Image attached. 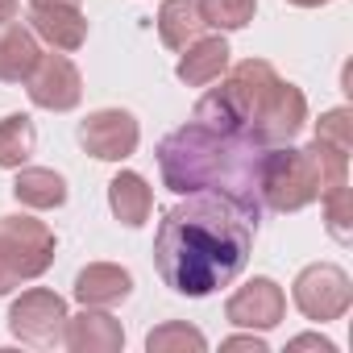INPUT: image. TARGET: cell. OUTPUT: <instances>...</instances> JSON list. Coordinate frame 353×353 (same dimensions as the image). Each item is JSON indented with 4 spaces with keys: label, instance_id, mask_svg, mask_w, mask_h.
<instances>
[{
    "label": "cell",
    "instance_id": "6da1fadb",
    "mask_svg": "<svg viewBox=\"0 0 353 353\" xmlns=\"http://www.w3.org/2000/svg\"><path fill=\"white\" fill-rule=\"evenodd\" d=\"M258 221L262 216L221 192H192L158 221L154 233V266L162 283L188 299L229 287L250 262Z\"/></svg>",
    "mask_w": 353,
    "mask_h": 353
},
{
    "label": "cell",
    "instance_id": "7a4b0ae2",
    "mask_svg": "<svg viewBox=\"0 0 353 353\" xmlns=\"http://www.w3.org/2000/svg\"><path fill=\"white\" fill-rule=\"evenodd\" d=\"M270 145H258L250 137L188 121L174 133L158 141V170L162 183L174 196H192V192H221L262 216V162Z\"/></svg>",
    "mask_w": 353,
    "mask_h": 353
},
{
    "label": "cell",
    "instance_id": "3957f363",
    "mask_svg": "<svg viewBox=\"0 0 353 353\" xmlns=\"http://www.w3.org/2000/svg\"><path fill=\"white\" fill-rule=\"evenodd\" d=\"M192 121L250 137L258 145H287L307 121V100L266 59H245L196 104Z\"/></svg>",
    "mask_w": 353,
    "mask_h": 353
},
{
    "label": "cell",
    "instance_id": "277c9868",
    "mask_svg": "<svg viewBox=\"0 0 353 353\" xmlns=\"http://www.w3.org/2000/svg\"><path fill=\"white\" fill-rule=\"evenodd\" d=\"M349 188V150L312 141L303 150L295 145H270L262 162V208L270 212H299L316 204L328 192Z\"/></svg>",
    "mask_w": 353,
    "mask_h": 353
},
{
    "label": "cell",
    "instance_id": "5b68a950",
    "mask_svg": "<svg viewBox=\"0 0 353 353\" xmlns=\"http://www.w3.org/2000/svg\"><path fill=\"white\" fill-rule=\"evenodd\" d=\"M54 262V233L34 216H0V295L46 274Z\"/></svg>",
    "mask_w": 353,
    "mask_h": 353
},
{
    "label": "cell",
    "instance_id": "8992f818",
    "mask_svg": "<svg viewBox=\"0 0 353 353\" xmlns=\"http://www.w3.org/2000/svg\"><path fill=\"white\" fill-rule=\"evenodd\" d=\"M353 303V287H349V274L332 262H312L299 270L295 279V307L316 320V324H328V320H341Z\"/></svg>",
    "mask_w": 353,
    "mask_h": 353
},
{
    "label": "cell",
    "instance_id": "52a82bcc",
    "mask_svg": "<svg viewBox=\"0 0 353 353\" xmlns=\"http://www.w3.org/2000/svg\"><path fill=\"white\" fill-rule=\"evenodd\" d=\"M63 328H67V303H63V295H54L46 287H30L9 307V332L26 345H38V349L63 345Z\"/></svg>",
    "mask_w": 353,
    "mask_h": 353
},
{
    "label": "cell",
    "instance_id": "ba28073f",
    "mask_svg": "<svg viewBox=\"0 0 353 353\" xmlns=\"http://www.w3.org/2000/svg\"><path fill=\"white\" fill-rule=\"evenodd\" d=\"M26 92L46 112H71L83 96V79H79V67L67 54H42L38 67L26 79Z\"/></svg>",
    "mask_w": 353,
    "mask_h": 353
},
{
    "label": "cell",
    "instance_id": "9c48e42d",
    "mask_svg": "<svg viewBox=\"0 0 353 353\" xmlns=\"http://www.w3.org/2000/svg\"><path fill=\"white\" fill-rule=\"evenodd\" d=\"M137 141H141V129H137L133 112H125V108H100L79 125V145L100 162L129 158L137 150Z\"/></svg>",
    "mask_w": 353,
    "mask_h": 353
},
{
    "label": "cell",
    "instance_id": "30bf717a",
    "mask_svg": "<svg viewBox=\"0 0 353 353\" xmlns=\"http://www.w3.org/2000/svg\"><path fill=\"white\" fill-rule=\"evenodd\" d=\"M283 312H287V295H283V287L274 283V279H250L245 287H237L233 295H229V303H225V316H229V324H237V328H258V332H266V328H274L279 320H283Z\"/></svg>",
    "mask_w": 353,
    "mask_h": 353
},
{
    "label": "cell",
    "instance_id": "8fae6325",
    "mask_svg": "<svg viewBox=\"0 0 353 353\" xmlns=\"http://www.w3.org/2000/svg\"><path fill=\"white\" fill-rule=\"evenodd\" d=\"M63 345H67L71 353H117V349H125V328H121V320H112L108 312L83 307L79 316H67Z\"/></svg>",
    "mask_w": 353,
    "mask_h": 353
},
{
    "label": "cell",
    "instance_id": "7c38bea8",
    "mask_svg": "<svg viewBox=\"0 0 353 353\" xmlns=\"http://www.w3.org/2000/svg\"><path fill=\"white\" fill-rule=\"evenodd\" d=\"M30 30L54 50H79L88 42V17L79 5H30Z\"/></svg>",
    "mask_w": 353,
    "mask_h": 353
},
{
    "label": "cell",
    "instance_id": "4fadbf2b",
    "mask_svg": "<svg viewBox=\"0 0 353 353\" xmlns=\"http://www.w3.org/2000/svg\"><path fill=\"white\" fill-rule=\"evenodd\" d=\"M133 291V274L112 262H92L75 274V299L83 307H117Z\"/></svg>",
    "mask_w": 353,
    "mask_h": 353
},
{
    "label": "cell",
    "instance_id": "5bb4252c",
    "mask_svg": "<svg viewBox=\"0 0 353 353\" xmlns=\"http://www.w3.org/2000/svg\"><path fill=\"white\" fill-rule=\"evenodd\" d=\"M229 71V42L225 38H196L188 46V54L179 59L174 75H179L188 88H208Z\"/></svg>",
    "mask_w": 353,
    "mask_h": 353
},
{
    "label": "cell",
    "instance_id": "9a60e30c",
    "mask_svg": "<svg viewBox=\"0 0 353 353\" xmlns=\"http://www.w3.org/2000/svg\"><path fill=\"white\" fill-rule=\"evenodd\" d=\"M42 59V46L34 38V30L9 21V26H0V79L5 83H26L30 71L38 67Z\"/></svg>",
    "mask_w": 353,
    "mask_h": 353
},
{
    "label": "cell",
    "instance_id": "2e32d148",
    "mask_svg": "<svg viewBox=\"0 0 353 353\" xmlns=\"http://www.w3.org/2000/svg\"><path fill=\"white\" fill-rule=\"evenodd\" d=\"M108 208L121 225L129 229H141L150 221V208H154V192L145 188V179L137 170H121L112 174V183H108Z\"/></svg>",
    "mask_w": 353,
    "mask_h": 353
},
{
    "label": "cell",
    "instance_id": "e0dca14e",
    "mask_svg": "<svg viewBox=\"0 0 353 353\" xmlns=\"http://www.w3.org/2000/svg\"><path fill=\"white\" fill-rule=\"evenodd\" d=\"M13 196L26 204V208H63L67 204V179L46 166H17V183H13Z\"/></svg>",
    "mask_w": 353,
    "mask_h": 353
},
{
    "label": "cell",
    "instance_id": "ac0fdd59",
    "mask_svg": "<svg viewBox=\"0 0 353 353\" xmlns=\"http://www.w3.org/2000/svg\"><path fill=\"white\" fill-rule=\"evenodd\" d=\"M204 34V17L196 0H162L158 9V38L170 50H188Z\"/></svg>",
    "mask_w": 353,
    "mask_h": 353
},
{
    "label": "cell",
    "instance_id": "d6986e66",
    "mask_svg": "<svg viewBox=\"0 0 353 353\" xmlns=\"http://www.w3.org/2000/svg\"><path fill=\"white\" fill-rule=\"evenodd\" d=\"M34 145H38V129H34V121L26 112H9L5 121H0V166L5 170L26 166Z\"/></svg>",
    "mask_w": 353,
    "mask_h": 353
},
{
    "label": "cell",
    "instance_id": "ffe728a7",
    "mask_svg": "<svg viewBox=\"0 0 353 353\" xmlns=\"http://www.w3.org/2000/svg\"><path fill=\"white\" fill-rule=\"evenodd\" d=\"M145 349H150V353H188V349H192V353H204L208 341H204V332L192 328L188 320H166V324L150 328Z\"/></svg>",
    "mask_w": 353,
    "mask_h": 353
},
{
    "label": "cell",
    "instance_id": "44dd1931",
    "mask_svg": "<svg viewBox=\"0 0 353 353\" xmlns=\"http://www.w3.org/2000/svg\"><path fill=\"white\" fill-rule=\"evenodd\" d=\"M200 5V17H204V26H212V30H245L250 21H254V13H258V0H196Z\"/></svg>",
    "mask_w": 353,
    "mask_h": 353
},
{
    "label": "cell",
    "instance_id": "7402d4cb",
    "mask_svg": "<svg viewBox=\"0 0 353 353\" xmlns=\"http://www.w3.org/2000/svg\"><path fill=\"white\" fill-rule=\"evenodd\" d=\"M320 204H324V221H328V233L336 237V241H349L353 237V196H349V188H341V192H328V196H320Z\"/></svg>",
    "mask_w": 353,
    "mask_h": 353
},
{
    "label": "cell",
    "instance_id": "603a6c76",
    "mask_svg": "<svg viewBox=\"0 0 353 353\" xmlns=\"http://www.w3.org/2000/svg\"><path fill=\"white\" fill-rule=\"evenodd\" d=\"M316 141L336 145V150H353V117L349 108H332L316 121Z\"/></svg>",
    "mask_w": 353,
    "mask_h": 353
},
{
    "label": "cell",
    "instance_id": "cb8c5ba5",
    "mask_svg": "<svg viewBox=\"0 0 353 353\" xmlns=\"http://www.w3.org/2000/svg\"><path fill=\"white\" fill-rule=\"evenodd\" d=\"M291 349H320V353H336V345H332V341H324V336H316V332L295 336V341H291Z\"/></svg>",
    "mask_w": 353,
    "mask_h": 353
},
{
    "label": "cell",
    "instance_id": "d4e9b609",
    "mask_svg": "<svg viewBox=\"0 0 353 353\" xmlns=\"http://www.w3.org/2000/svg\"><path fill=\"white\" fill-rule=\"evenodd\" d=\"M221 349H254V353H266V341L262 336H229Z\"/></svg>",
    "mask_w": 353,
    "mask_h": 353
},
{
    "label": "cell",
    "instance_id": "484cf974",
    "mask_svg": "<svg viewBox=\"0 0 353 353\" xmlns=\"http://www.w3.org/2000/svg\"><path fill=\"white\" fill-rule=\"evenodd\" d=\"M17 9H21V0H0V26L17 21Z\"/></svg>",
    "mask_w": 353,
    "mask_h": 353
},
{
    "label": "cell",
    "instance_id": "4316f807",
    "mask_svg": "<svg viewBox=\"0 0 353 353\" xmlns=\"http://www.w3.org/2000/svg\"><path fill=\"white\" fill-rule=\"evenodd\" d=\"M287 5H295V9H320V5H328V0H287Z\"/></svg>",
    "mask_w": 353,
    "mask_h": 353
},
{
    "label": "cell",
    "instance_id": "83f0119b",
    "mask_svg": "<svg viewBox=\"0 0 353 353\" xmlns=\"http://www.w3.org/2000/svg\"><path fill=\"white\" fill-rule=\"evenodd\" d=\"M30 5H79V0H30Z\"/></svg>",
    "mask_w": 353,
    "mask_h": 353
}]
</instances>
